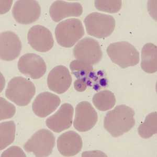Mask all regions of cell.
I'll return each mask as SVG.
<instances>
[{
    "label": "cell",
    "instance_id": "8992f818",
    "mask_svg": "<svg viewBox=\"0 0 157 157\" xmlns=\"http://www.w3.org/2000/svg\"><path fill=\"white\" fill-rule=\"evenodd\" d=\"M55 145V137L50 130H39L24 145V150L33 152L36 157H48L52 154Z\"/></svg>",
    "mask_w": 157,
    "mask_h": 157
},
{
    "label": "cell",
    "instance_id": "30bf717a",
    "mask_svg": "<svg viewBox=\"0 0 157 157\" xmlns=\"http://www.w3.org/2000/svg\"><path fill=\"white\" fill-rule=\"evenodd\" d=\"M17 67L20 72L33 79H38L46 72L45 61L40 56L29 53L18 60Z\"/></svg>",
    "mask_w": 157,
    "mask_h": 157
},
{
    "label": "cell",
    "instance_id": "5b68a950",
    "mask_svg": "<svg viewBox=\"0 0 157 157\" xmlns=\"http://www.w3.org/2000/svg\"><path fill=\"white\" fill-rule=\"evenodd\" d=\"M86 30L89 35L97 38L108 37L115 28V20L111 15L92 13L84 20Z\"/></svg>",
    "mask_w": 157,
    "mask_h": 157
},
{
    "label": "cell",
    "instance_id": "ac0fdd59",
    "mask_svg": "<svg viewBox=\"0 0 157 157\" xmlns=\"http://www.w3.org/2000/svg\"><path fill=\"white\" fill-rule=\"evenodd\" d=\"M141 67L148 73L157 71V47L152 43H147L141 50Z\"/></svg>",
    "mask_w": 157,
    "mask_h": 157
},
{
    "label": "cell",
    "instance_id": "484cf974",
    "mask_svg": "<svg viewBox=\"0 0 157 157\" xmlns=\"http://www.w3.org/2000/svg\"><path fill=\"white\" fill-rule=\"evenodd\" d=\"M88 81L86 79H77L74 83V87L78 92H84L88 86Z\"/></svg>",
    "mask_w": 157,
    "mask_h": 157
},
{
    "label": "cell",
    "instance_id": "e0dca14e",
    "mask_svg": "<svg viewBox=\"0 0 157 157\" xmlns=\"http://www.w3.org/2000/svg\"><path fill=\"white\" fill-rule=\"evenodd\" d=\"M82 147V138L74 131L64 132L57 139L58 150L64 157L76 155L81 151Z\"/></svg>",
    "mask_w": 157,
    "mask_h": 157
},
{
    "label": "cell",
    "instance_id": "9c48e42d",
    "mask_svg": "<svg viewBox=\"0 0 157 157\" xmlns=\"http://www.w3.org/2000/svg\"><path fill=\"white\" fill-rule=\"evenodd\" d=\"M98 120L97 111L89 102H80L75 107L73 126L80 132H86L94 127Z\"/></svg>",
    "mask_w": 157,
    "mask_h": 157
},
{
    "label": "cell",
    "instance_id": "7402d4cb",
    "mask_svg": "<svg viewBox=\"0 0 157 157\" xmlns=\"http://www.w3.org/2000/svg\"><path fill=\"white\" fill-rule=\"evenodd\" d=\"M70 68L72 73L77 79H86L88 82L93 71V65L77 59L70 63Z\"/></svg>",
    "mask_w": 157,
    "mask_h": 157
},
{
    "label": "cell",
    "instance_id": "44dd1931",
    "mask_svg": "<svg viewBox=\"0 0 157 157\" xmlns=\"http://www.w3.org/2000/svg\"><path fill=\"white\" fill-rule=\"evenodd\" d=\"M138 132L139 136L144 139H148L157 134V112L151 113L146 117L144 121L138 127Z\"/></svg>",
    "mask_w": 157,
    "mask_h": 157
},
{
    "label": "cell",
    "instance_id": "4fadbf2b",
    "mask_svg": "<svg viewBox=\"0 0 157 157\" xmlns=\"http://www.w3.org/2000/svg\"><path fill=\"white\" fill-rule=\"evenodd\" d=\"M73 113L74 109L71 104H63L55 114L47 119L46 126L54 132H62L71 126Z\"/></svg>",
    "mask_w": 157,
    "mask_h": 157
},
{
    "label": "cell",
    "instance_id": "d4e9b609",
    "mask_svg": "<svg viewBox=\"0 0 157 157\" xmlns=\"http://www.w3.org/2000/svg\"><path fill=\"white\" fill-rule=\"evenodd\" d=\"M2 157H26V155H25L23 150L19 147L12 146L8 148L7 150L2 153L1 155Z\"/></svg>",
    "mask_w": 157,
    "mask_h": 157
},
{
    "label": "cell",
    "instance_id": "52a82bcc",
    "mask_svg": "<svg viewBox=\"0 0 157 157\" xmlns=\"http://www.w3.org/2000/svg\"><path fill=\"white\" fill-rule=\"evenodd\" d=\"M73 53L77 60L92 65L99 63L103 56L100 44L91 37L84 38L78 41L73 48Z\"/></svg>",
    "mask_w": 157,
    "mask_h": 157
},
{
    "label": "cell",
    "instance_id": "7c38bea8",
    "mask_svg": "<svg viewBox=\"0 0 157 157\" xmlns=\"http://www.w3.org/2000/svg\"><path fill=\"white\" fill-rule=\"evenodd\" d=\"M21 41L18 36L11 31L0 35V57L2 60L11 61L16 59L21 52Z\"/></svg>",
    "mask_w": 157,
    "mask_h": 157
},
{
    "label": "cell",
    "instance_id": "2e32d148",
    "mask_svg": "<svg viewBox=\"0 0 157 157\" xmlns=\"http://www.w3.org/2000/svg\"><path fill=\"white\" fill-rule=\"evenodd\" d=\"M83 11L81 4L78 2L56 1L50 6L49 14L52 20L58 22L67 17L81 16Z\"/></svg>",
    "mask_w": 157,
    "mask_h": 157
},
{
    "label": "cell",
    "instance_id": "3957f363",
    "mask_svg": "<svg viewBox=\"0 0 157 157\" xmlns=\"http://www.w3.org/2000/svg\"><path fill=\"white\" fill-rule=\"evenodd\" d=\"M113 63L123 68L136 66L139 62V53L130 43L123 41L112 43L106 49Z\"/></svg>",
    "mask_w": 157,
    "mask_h": 157
},
{
    "label": "cell",
    "instance_id": "4316f807",
    "mask_svg": "<svg viewBox=\"0 0 157 157\" xmlns=\"http://www.w3.org/2000/svg\"><path fill=\"white\" fill-rule=\"evenodd\" d=\"M1 14H5L9 11L12 5L13 1H1Z\"/></svg>",
    "mask_w": 157,
    "mask_h": 157
},
{
    "label": "cell",
    "instance_id": "603a6c76",
    "mask_svg": "<svg viewBox=\"0 0 157 157\" xmlns=\"http://www.w3.org/2000/svg\"><path fill=\"white\" fill-rule=\"evenodd\" d=\"M94 5L98 11L112 14L118 12L121 9L122 1L121 0H97L95 1Z\"/></svg>",
    "mask_w": 157,
    "mask_h": 157
},
{
    "label": "cell",
    "instance_id": "8fae6325",
    "mask_svg": "<svg viewBox=\"0 0 157 157\" xmlns=\"http://www.w3.org/2000/svg\"><path fill=\"white\" fill-rule=\"evenodd\" d=\"M27 40L33 48L40 52H48L54 46L52 33L41 25H35L30 28L27 34Z\"/></svg>",
    "mask_w": 157,
    "mask_h": 157
},
{
    "label": "cell",
    "instance_id": "277c9868",
    "mask_svg": "<svg viewBox=\"0 0 157 157\" xmlns=\"http://www.w3.org/2000/svg\"><path fill=\"white\" fill-rule=\"evenodd\" d=\"M55 34L59 45L70 48L84 36V27L80 20L70 18L61 21L57 25Z\"/></svg>",
    "mask_w": 157,
    "mask_h": 157
},
{
    "label": "cell",
    "instance_id": "6da1fadb",
    "mask_svg": "<svg viewBox=\"0 0 157 157\" xmlns=\"http://www.w3.org/2000/svg\"><path fill=\"white\" fill-rule=\"evenodd\" d=\"M133 109L126 105L116 106L106 113L104 126L113 137H118L128 132L135 125Z\"/></svg>",
    "mask_w": 157,
    "mask_h": 157
},
{
    "label": "cell",
    "instance_id": "9a60e30c",
    "mask_svg": "<svg viewBox=\"0 0 157 157\" xmlns=\"http://www.w3.org/2000/svg\"><path fill=\"white\" fill-rule=\"evenodd\" d=\"M60 103V99L58 95L45 92L39 94L34 100L33 111L39 117L45 118L54 112Z\"/></svg>",
    "mask_w": 157,
    "mask_h": 157
},
{
    "label": "cell",
    "instance_id": "7a4b0ae2",
    "mask_svg": "<svg viewBox=\"0 0 157 157\" xmlns=\"http://www.w3.org/2000/svg\"><path fill=\"white\" fill-rule=\"evenodd\" d=\"M35 93V86L31 81L23 77H16L9 82L6 96L17 105L25 106L30 103Z\"/></svg>",
    "mask_w": 157,
    "mask_h": 157
},
{
    "label": "cell",
    "instance_id": "ffe728a7",
    "mask_svg": "<svg viewBox=\"0 0 157 157\" xmlns=\"http://www.w3.org/2000/svg\"><path fill=\"white\" fill-rule=\"evenodd\" d=\"M16 125L13 121H5L0 125V149L3 150L14 141Z\"/></svg>",
    "mask_w": 157,
    "mask_h": 157
},
{
    "label": "cell",
    "instance_id": "cb8c5ba5",
    "mask_svg": "<svg viewBox=\"0 0 157 157\" xmlns=\"http://www.w3.org/2000/svg\"><path fill=\"white\" fill-rule=\"evenodd\" d=\"M16 108L13 104L1 97L0 98V120H7L14 116Z\"/></svg>",
    "mask_w": 157,
    "mask_h": 157
},
{
    "label": "cell",
    "instance_id": "d6986e66",
    "mask_svg": "<svg viewBox=\"0 0 157 157\" xmlns=\"http://www.w3.org/2000/svg\"><path fill=\"white\" fill-rule=\"evenodd\" d=\"M116 100L114 94L109 90L100 91L93 96L94 105L101 111H106L114 106Z\"/></svg>",
    "mask_w": 157,
    "mask_h": 157
},
{
    "label": "cell",
    "instance_id": "ba28073f",
    "mask_svg": "<svg viewBox=\"0 0 157 157\" xmlns=\"http://www.w3.org/2000/svg\"><path fill=\"white\" fill-rule=\"evenodd\" d=\"M12 14L18 23L30 24L39 18L41 7L38 2L34 0L17 1L13 7Z\"/></svg>",
    "mask_w": 157,
    "mask_h": 157
},
{
    "label": "cell",
    "instance_id": "5bb4252c",
    "mask_svg": "<svg viewBox=\"0 0 157 157\" xmlns=\"http://www.w3.org/2000/svg\"><path fill=\"white\" fill-rule=\"evenodd\" d=\"M72 77L69 70L64 66H58L49 73L47 85L54 92L61 94L69 89L71 85Z\"/></svg>",
    "mask_w": 157,
    "mask_h": 157
}]
</instances>
